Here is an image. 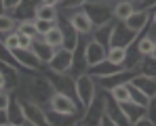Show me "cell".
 <instances>
[{
    "label": "cell",
    "instance_id": "38",
    "mask_svg": "<svg viewBox=\"0 0 156 126\" xmlns=\"http://www.w3.org/2000/svg\"><path fill=\"white\" fill-rule=\"evenodd\" d=\"M97 124H99V126H116V122H114L105 111H101V114H99V118H97Z\"/></svg>",
    "mask_w": 156,
    "mask_h": 126
},
{
    "label": "cell",
    "instance_id": "36",
    "mask_svg": "<svg viewBox=\"0 0 156 126\" xmlns=\"http://www.w3.org/2000/svg\"><path fill=\"white\" fill-rule=\"evenodd\" d=\"M17 34H19V32H17ZM32 44H34V38H30V36H26V34H19V49L30 50Z\"/></svg>",
    "mask_w": 156,
    "mask_h": 126
},
{
    "label": "cell",
    "instance_id": "2",
    "mask_svg": "<svg viewBox=\"0 0 156 126\" xmlns=\"http://www.w3.org/2000/svg\"><path fill=\"white\" fill-rule=\"evenodd\" d=\"M97 93H99V84H97V80L89 72H82V74L76 76V99L80 103V107H82V114L93 103V99L97 97Z\"/></svg>",
    "mask_w": 156,
    "mask_h": 126
},
{
    "label": "cell",
    "instance_id": "3",
    "mask_svg": "<svg viewBox=\"0 0 156 126\" xmlns=\"http://www.w3.org/2000/svg\"><path fill=\"white\" fill-rule=\"evenodd\" d=\"M82 9L91 17L95 27H101V25L114 21V13H112L114 2H110V0H87L82 4Z\"/></svg>",
    "mask_w": 156,
    "mask_h": 126
},
{
    "label": "cell",
    "instance_id": "7",
    "mask_svg": "<svg viewBox=\"0 0 156 126\" xmlns=\"http://www.w3.org/2000/svg\"><path fill=\"white\" fill-rule=\"evenodd\" d=\"M63 17L70 21V25L76 29L80 36H91L95 25L91 21V17L84 13V9H72V11H63Z\"/></svg>",
    "mask_w": 156,
    "mask_h": 126
},
{
    "label": "cell",
    "instance_id": "31",
    "mask_svg": "<svg viewBox=\"0 0 156 126\" xmlns=\"http://www.w3.org/2000/svg\"><path fill=\"white\" fill-rule=\"evenodd\" d=\"M137 11H154L156 9V0H133Z\"/></svg>",
    "mask_w": 156,
    "mask_h": 126
},
{
    "label": "cell",
    "instance_id": "15",
    "mask_svg": "<svg viewBox=\"0 0 156 126\" xmlns=\"http://www.w3.org/2000/svg\"><path fill=\"white\" fill-rule=\"evenodd\" d=\"M34 17L36 19H42V21H49V23H57L59 9L57 6H51V4H44V2H38L36 9H34Z\"/></svg>",
    "mask_w": 156,
    "mask_h": 126
},
{
    "label": "cell",
    "instance_id": "34",
    "mask_svg": "<svg viewBox=\"0 0 156 126\" xmlns=\"http://www.w3.org/2000/svg\"><path fill=\"white\" fill-rule=\"evenodd\" d=\"M11 99H13V95H11L6 88H2V90H0V109H6V107L11 105Z\"/></svg>",
    "mask_w": 156,
    "mask_h": 126
},
{
    "label": "cell",
    "instance_id": "20",
    "mask_svg": "<svg viewBox=\"0 0 156 126\" xmlns=\"http://www.w3.org/2000/svg\"><path fill=\"white\" fill-rule=\"evenodd\" d=\"M6 116H9V124L17 126V124H26V118H23V111H21V105H19V99L13 95L11 99V105L6 107Z\"/></svg>",
    "mask_w": 156,
    "mask_h": 126
},
{
    "label": "cell",
    "instance_id": "21",
    "mask_svg": "<svg viewBox=\"0 0 156 126\" xmlns=\"http://www.w3.org/2000/svg\"><path fill=\"white\" fill-rule=\"evenodd\" d=\"M154 44L156 40L148 34V32H141L137 38H135V46H137V50L144 55V57H148V55H152V50H154Z\"/></svg>",
    "mask_w": 156,
    "mask_h": 126
},
{
    "label": "cell",
    "instance_id": "33",
    "mask_svg": "<svg viewBox=\"0 0 156 126\" xmlns=\"http://www.w3.org/2000/svg\"><path fill=\"white\" fill-rule=\"evenodd\" d=\"M146 114H148V118H150V122L152 124H156V95L150 99V103H148V107H146Z\"/></svg>",
    "mask_w": 156,
    "mask_h": 126
},
{
    "label": "cell",
    "instance_id": "30",
    "mask_svg": "<svg viewBox=\"0 0 156 126\" xmlns=\"http://www.w3.org/2000/svg\"><path fill=\"white\" fill-rule=\"evenodd\" d=\"M0 42L6 46L9 50H15L19 49V34H17V29L15 32H9V34H4L2 38H0Z\"/></svg>",
    "mask_w": 156,
    "mask_h": 126
},
{
    "label": "cell",
    "instance_id": "29",
    "mask_svg": "<svg viewBox=\"0 0 156 126\" xmlns=\"http://www.w3.org/2000/svg\"><path fill=\"white\" fill-rule=\"evenodd\" d=\"M139 72L141 74H148V76H156V59L154 57H144L139 61Z\"/></svg>",
    "mask_w": 156,
    "mask_h": 126
},
{
    "label": "cell",
    "instance_id": "16",
    "mask_svg": "<svg viewBox=\"0 0 156 126\" xmlns=\"http://www.w3.org/2000/svg\"><path fill=\"white\" fill-rule=\"evenodd\" d=\"M59 27H61V32H63V46H68V49L74 50V49H76V44L80 42V34L70 25V21H68L66 17H61Z\"/></svg>",
    "mask_w": 156,
    "mask_h": 126
},
{
    "label": "cell",
    "instance_id": "23",
    "mask_svg": "<svg viewBox=\"0 0 156 126\" xmlns=\"http://www.w3.org/2000/svg\"><path fill=\"white\" fill-rule=\"evenodd\" d=\"M34 9H36L34 2H26V0H23L11 15H13V17L17 19V23H19V21H26V19H34Z\"/></svg>",
    "mask_w": 156,
    "mask_h": 126
},
{
    "label": "cell",
    "instance_id": "42",
    "mask_svg": "<svg viewBox=\"0 0 156 126\" xmlns=\"http://www.w3.org/2000/svg\"><path fill=\"white\" fill-rule=\"evenodd\" d=\"M150 57H154V59H156V44H154V50H152V55H150Z\"/></svg>",
    "mask_w": 156,
    "mask_h": 126
},
{
    "label": "cell",
    "instance_id": "14",
    "mask_svg": "<svg viewBox=\"0 0 156 126\" xmlns=\"http://www.w3.org/2000/svg\"><path fill=\"white\" fill-rule=\"evenodd\" d=\"M131 84H135L139 90H144L150 99L156 95V76H148V74H135L131 78Z\"/></svg>",
    "mask_w": 156,
    "mask_h": 126
},
{
    "label": "cell",
    "instance_id": "8",
    "mask_svg": "<svg viewBox=\"0 0 156 126\" xmlns=\"http://www.w3.org/2000/svg\"><path fill=\"white\" fill-rule=\"evenodd\" d=\"M105 57H108V46H105V44H101V42L95 40V38L84 40V61H87V70H89L91 65L104 61Z\"/></svg>",
    "mask_w": 156,
    "mask_h": 126
},
{
    "label": "cell",
    "instance_id": "37",
    "mask_svg": "<svg viewBox=\"0 0 156 126\" xmlns=\"http://www.w3.org/2000/svg\"><path fill=\"white\" fill-rule=\"evenodd\" d=\"M21 2H23V0H2V6H4V11H6V13H13Z\"/></svg>",
    "mask_w": 156,
    "mask_h": 126
},
{
    "label": "cell",
    "instance_id": "40",
    "mask_svg": "<svg viewBox=\"0 0 156 126\" xmlns=\"http://www.w3.org/2000/svg\"><path fill=\"white\" fill-rule=\"evenodd\" d=\"M40 2H44V4H51V6H59V2H61V0H40Z\"/></svg>",
    "mask_w": 156,
    "mask_h": 126
},
{
    "label": "cell",
    "instance_id": "13",
    "mask_svg": "<svg viewBox=\"0 0 156 126\" xmlns=\"http://www.w3.org/2000/svg\"><path fill=\"white\" fill-rule=\"evenodd\" d=\"M120 70H125V67H122V65H116V63H112V61L105 57L104 61H99V63L91 65L87 72L93 76V78H105V76H112V74H116V72H120Z\"/></svg>",
    "mask_w": 156,
    "mask_h": 126
},
{
    "label": "cell",
    "instance_id": "32",
    "mask_svg": "<svg viewBox=\"0 0 156 126\" xmlns=\"http://www.w3.org/2000/svg\"><path fill=\"white\" fill-rule=\"evenodd\" d=\"M84 2L87 0H61L59 4H61V11H72V9H82Z\"/></svg>",
    "mask_w": 156,
    "mask_h": 126
},
{
    "label": "cell",
    "instance_id": "12",
    "mask_svg": "<svg viewBox=\"0 0 156 126\" xmlns=\"http://www.w3.org/2000/svg\"><path fill=\"white\" fill-rule=\"evenodd\" d=\"M118 105H120V111H122L127 124L135 126L141 116H146V107L139 105V103H135V101H125V103H118Z\"/></svg>",
    "mask_w": 156,
    "mask_h": 126
},
{
    "label": "cell",
    "instance_id": "5",
    "mask_svg": "<svg viewBox=\"0 0 156 126\" xmlns=\"http://www.w3.org/2000/svg\"><path fill=\"white\" fill-rule=\"evenodd\" d=\"M72 63H74V50L68 46H59L55 49L53 57L44 67L53 74H72Z\"/></svg>",
    "mask_w": 156,
    "mask_h": 126
},
{
    "label": "cell",
    "instance_id": "35",
    "mask_svg": "<svg viewBox=\"0 0 156 126\" xmlns=\"http://www.w3.org/2000/svg\"><path fill=\"white\" fill-rule=\"evenodd\" d=\"M34 23H36V29H38V34H40V36H44V34H47V32L51 29V25H53V23H49V21L36 19V17H34Z\"/></svg>",
    "mask_w": 156,
    "mask_h": 126
},
{
    "label": "cell",
    "instance_id": "10",
    "mask_svg": "<svg viewBox=\"0 0 156 126\" xmlns=\"http://www.w3.org/2000/svg\"><path fill=\"white\" fill-rule=\"evenodd\" d=\"M13 55H15V59L19 61V65L27 70V72H38L40 67H42V61L36 57V53L30 49V50H23V49H15L13 50Z\"/></svg>",
    "mask_w": 156,
    "mask_h": 126
},
{
    "label": "cell",
    "instance_id": "11",
    "mask_svg": "<svg viewBox=\"0 0 156 126\" xmlns=\"http://www.w3.org/2000/svg\"><path fill=\"white\" fill-rule=\"evenodd\" d=\"M150 19H152V11H135L131 17H127L122 23L129 27L131 32H135V34H141L144 29H146V25L150 23Z\"/></svg>",
    "mask_w": 156,
    "mask_h": 126
},
{
    "label": "cell",
    "instance_id": "17",
    "mask_svg": "<svg viewBox=\"0 0 156 126\" xmlns=\"http://www.w3.org/2000/svg\"><path fill=\"white\" fill-rule=\"evenodd\" d=\"M135 11H137V9H135L133 0H116V2H114V9H112L116 21H125V19L131 17Z\"/></svg>",
    "mask_w": 156,
    "mask_h": 126
},
{
    "label": "cell",
    "instance_id": "1",
    "mask_svg": "<svg viewBox=\"0 0 156 126\" xmlns=\"http://www.w3.org/2000/svg\"><path fill=\"white\" fill-rule=\"evenodd\" d=\"M23 95H17L21 99H30V101H36L40 105H47L49 99L53 95V84L49 80V76L44 74H38V72H32L27 76H19V86H17Z\"/></svg>",
    "mask_w": 156,
    "mask_h": 126
},
{
    "label": "cell",
    "instance_id": "18",
    "mask_svg": "<svg viewBox=\"0 0 156 126\" xmlns=\"http://www.w3.org/2000/svg\"><path fill=\"white\" fill-rule=\"evenodd\" d=\"M32 50H34V53H36V57L42 61V65H47V63H49V59L53 57V53H55V49H53V46H49V44L44 42V38H42V36H38V38L34 40Z\"/></svg>",
    "mask_w": 156,
    "mask_h": 126
},
{
    "label": "cell",
    "instance_id": "4",
    "mask_svg": "<svg viewBox=\"0 0 156 126\" xmlns=\"http://www.w3.org/2000/svg\"><path fill=\"white\" fill-rule=\"evenodd\" d=\"M49 109L53 111H59V114H66V116H74V118H80L82 116V107L74 97L66 95V93H59V90H53L51 99H49Z\"/></svg>",
    "mask_w": 156,
    "mask_h": 126
},
{
    "label": "cell",
    "instance_id": "24",
    "mask_svg": "<svg viewBox=\"0 0 156 126\" xmlns=\"http://www.w3.org/2000/svg\"><path fill=\"white\" fill-rule=\"evenodd\" d=\"M108 59H110L112 63L125 67V61H127V46H118V44L108 46Z\"/></svg>",
    "mask_w": 156,
    "mask_h": 126
},
{
    "label": "cell",
    "instance_id": "6",
    "mask_svg": "<svg viewBox=\"0 0 156 126\" xmlns=\"http://www.w3.org/2000/svg\"><path fill=\"white\" fill-rule=\"evenodd\" d=\"M17 97V95H15ZM19 99V105H21V111H23V118H26V124L30 126H42L47 124L49 126V116H47V109L40 107V103L36 101H30V99Z\"/></svg>",
    "mask_w": 156,
    "mask_h": 126
},
{
    "label": "cell",
    "instance_id": "27",
    "mask_svg": "<svg viewBox=\"0 0 156 126\" xmlns=\"http://www.w3.org/2000/svg\"><path fill=\"white\" fill-rule=\"evenodd\" d=\"M127 86H129V97H131V101H135V103H139V105L148 107V103H150V97H148L144 90H139L135 84H131V80L127 82Z\"/></svg>",
    "mask_w": 156,
    "mask_h": 126
},
{
    "label": "cell",
    "instance_id": "22",
    "mask_svg": "<svg viewBox=\"0 0 156 126\" xmlns=\"http://www.w3.org/2000/svg\"><path fill=\"white\" fill-rule=\"evenodd\" d=\"M44 38V42L49 44V46H53V49H59V46H63V32H61V27H59V23H53L51 29L42 36Z\"/></svg>",
    "mask_w": 156,
    "mask_h": 126
},
{
    "label": "cell",
    "instance_id": "19",
    "mask_svg": "<svg viewBox=\"0 0 156 126\" xmlns=\"http://www.w3.org/2000/svg\"><path fill=\"white\" fill-rule=\"evenodd\" d=\"M104 111L116 122V126H120V124H127L125 122V116H122V111H120V105L116 103V101L112 99L110 95H105V101H104Z\"/></svg>",
    "mask_w": 156,
    "mask_h": 126
},
{
    "label": "cell",
    "instance_id": "41",
    "mask_svg": "<svg viewBox=\"0 0 156 126\" xmlns=\"http://www.w3.org/2000/svg\"><path fill=\"white\" fill-rule=\"evenodd\" d=\"M150 21H152V23H156V11L152 13V19H150Z\"/></svg>",
    "mask_w": 156,
    "mask_h": 126
},
{
    "label": "cell",
    "instance_id": "26",
    "mask_svg": "<svg viewBox=\"0 0 156 126\" xmlns=\"http://www.w3.org/2000/svg\"><path fill=\"white\" fill-rule=\"evenodd\" d=\"M108 95H110L112 99L116 101V103H125V101H131L127 82H125V84H118V86H114V88H110V90H108Z\"/></svg>",
    "mask_w": 156,
    "mask_h": 126
},
{
    "label": "cell",
    "instance_id": "28",
    "mask_svg": "<svg viewBox=\"0 0 156 126\" xmlns=\"http://www.w3.org/2000/svg\"><path fill=\"white\" fill-rule=\"evenodd\" d=\"M17 32L19 34H26V36H30V38H38L40 34H38V29H36V23H34V19H26V21H19L17 23Z\"/></svg>",
    "mask_w": 156,
    "mask_h": 126
},
{
    "label": "cell",
    "instance_id": "9",
    "mask_svg": "<svg viewBox=\"0 0 156 126\" xmlns=\"http://www.w3.org/2000/svg\"><path fill=\"white\" fill-rule=\"evenodd\" d=\"M137 36H139V34L131 32V29L122 23V21H116V19H114V25H112V38H110V46H112V44H118V46H129L131 42H135V38H137Z\"/></svg>",
    "mask_w": 156,
    "mask_h": 126
},
{
    "label": "cell",
    "instance_id": "39",
    "mask_svg": "<svg viewBox=\"0 0 156 126\" xmlns=\"http://www.w3.org/2000/svg\"><path fill=\"white\" fill-rule=\"evenodd\" d=\"M0 126H11V124H9V116H6V109H0Z\"/></svg>",
    "mask_w": 156,
    "mask_h": 126
},
{
    "label": "cell",
    "instance_id": "25",
    "mask_svg": "<svg viewBox=\"0 0 156 126\" xmlns=\"http://www.w3.org/2000/svg\"><path fill=\"white\" fill-rule=\"evenodd\" d=\"M15 29H17V19H15L11 13L2 11V13H0V36L9 34V32H15Z\"/></svg>",
    "mask_w": 156,
    "mask_h": 126
}]
</instances>
